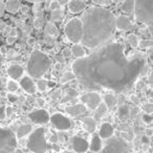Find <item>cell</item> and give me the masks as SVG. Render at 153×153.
Instances as JSON below:
<instances>
[{
	"mask_svg": "<svg viewBox=\"0 0 153 153\" xmlns=\"http://www.w3.org/2000/svg\"><path fill=\"white\" fill-rule=\"evenodd\" d=\"M85 9L86 2L84 0H69V2H68V10L72 14L81 13Z\"/></svg>",
	"mask_w": 153,
	"mask_h": 153,
	"instance_id": "18",
	"label": "cell"
},
{
	"mask_svg": "<svg viewBox=\"0 0 153 153\" xmlns=\"http://www.w3.org/2000/svg\"><path fill=\"white\" fill-rule=\"evenodd\" d=\"M62 17H63V12L61 10H55V11H51V20L53 22H58L61 21Z\"/></svg>",
	"mask_w": 153,
	"mask_h": 153,
	"instance_id": "28",
	"label": "cell"
},
{
	"mask_svg": "<svg viewBox=\"0 0 153 153\" xmlns=\"http://www.w3.org/2000/svg\"><path fill=\"white\" fill-rule=\"evenodd\" d=\"M43 23H44V19H43V17H37L36 19H35L34 25L36 28L40 30V28L43 26Z\"/></svg>",
	"mask_w": 153,
	"mask_h": 153,
	"instance_id": "36",
	"label": "cell"
},
{
	"mask_svg": "<svg viewBox=\"0 0 153 153\" xmlns=\"http://www.w3.org/2000/svg\"><path fill=\"white\" fill-rule=\"evenodd\" d=\"M53 65L51 59L39 49H35L26 64V72L32 79H40Z\"/></svg>",
	"mask_w": 153,
	"mask_h": 153,
	"instance_id": "3",
	"label": "cell"
},
{
	"mask_svg": "<svg viewBox=\"0 0 153 153\" xmlns=\"http://www.w3.org/2000/svg\"><path fill=\"white\" fill-rule=\"evenodd\" d=\"M104 103L107 106V108H112V107H114L117 105V100L112 94H107L104 97Z\"/></svg>",
	"mask_w": 153,
	"mask_h": 153,
	"instance_id": "26",
	"label": "cell"
},
{
	"mask_svg": "<svg viewBox=\"0 0 153 153\" xmlns=\"http://www.w3.org/2000/svg\"><path fill=\"white\" fill-rule=\"evenodd\" d=\"M5 11V3H3L2 1H0V17L3 15Z\"/></svg>",
	"mask_w": 153,
	"mask_h": 153,
	"instance_id": "43",
	"label": "cell"
},
{
	"mask_svg": "<svg viewBox=\"0 0 153 153\" xmlns=\"http://www.w3.org/2000/svg\"><path fill=\"white\" fill-rule=\"evenodd\" d=\"M81 102L90 110H94L102 103V98L97 91H88L81 97Z\"/></svg>",
	"mask_w": 153,
	"mask_h": 153,
	"instance_id": "10",
	"label": "cell"
},
{
	"mask_svg": "<svg viewBox=\"0 0 153 153\" xmlns=\"http://www.w3.org/2000/svg\"><path fill=\"white\" fill-rule=\"evenodd\" d=\"M5 106H0V120H4L7 117V113H5Z\"/></svg>",
	"mask_w": 153,
	"mask_h": 153,
	"instance_id": "41",
	"label": "cell"
},
{
	"mask_svg": "<svg viewBox=\"0 0 153 153\" xmlns=\"http://www.w3.org/2000/svg\"><path fill=\"white\" fill-rule=\"evenodd\" d=\"M114 1H117V0H114Z\"/></svg>",
	"mask_w": 153,
	"mask_h": 153,
	"instance_id": "60",
	"label": "cell"
},
{
	"mask_svg": "<svg viewBox=\"0 0 153 153\" xmlns=\"http://www.w3.org/2000/svg\"><path fill=\"white\" fill-rule=\"evenodd\" d=\"M45 33L47 35H55L57 33V27L55 26V24L51 23V22H47L46 25H45Z\"/></svg>",
	"mask_w": 153,
	"mask_h": 153,
	"instance_id": "32",
	"label": "cell"
},
{
	"mask_svg": "<svg viewBox=\"0 0 153 153\" xmlns=\"http://www.w3.org/2000/svg\"><path fill=\"white\" fill-rule=\"evenodd\" d=\"M33 42H35V39L34 38H30V39H28V41H27L28 44H33Z\"/></svg>",
	"mask_w": 153,
	"mask_h": 153,
	"instance_id": "54",
	"label": "cell"
},
{
	"mask_svg": "<svg viewBox=\"0 0 153 153\" xmlns=\"http://www.w3.org/2000/svg\"><path fill=\"white\" fill-rule=\"evenodd\" d=\"M26 146L28 150L33 153H46L48 146H47L46 138H45L44 127L33 130L32 133L28 135Z\"/></svg>",
	"mask_w": 153,
	"mask_h": 153,
	"instance_id": "4",
	"label": "cell"
},
{
	"mask_svg": "<svg viewBox=\"0 0 153 153\" xmlns=\"http://www.w3.org/2000/svg\"><path fill=\"white\" fill-rule=\"evenodd\" d=\"M121 11L127 14L134 12V0H123V3L121 4Z\"/></svg>",
	"mask_w": 153,
	"mask_h": 153,
	"instance_id": "25",
	"label": "cell"
},
{
	"mask_svg": "<svg viewBox=\"0 0 153 153\" xmlns=\"http://www.w3.org/2000/svg\"><path fill=\"white\" fill-rule=\"evenodd\" d=\"M152 132H153V129H152Z\"/></svg>",
	"mask_w": 153,
	"mask_h": 153,
	"instance_id": "61",
	"label": "cell"
},
{
	"mask_svg": "<svg viewBox=\"0 0 153 153\" xmlns=\"http://www.w3.org/2000/svg\"><path fill=\"white\" fill-rule=\"evenodd\" d=\"M17 140L12 130L0 128V153H13L18 146Z\"/></svg>",
	"mask_w": 153,
	"mask_h": 153,
	"instance_id": "7",
	"label": "cell"
},
{
	"mask_svg": "<svg viewBox=\"0 0 153 153\" xmlns=\"http://www.w3.org/2000/svg\"><path fill=\"white\" fill-rule=\"evenodd\" d=\"M62 55H63V57L64 58H69L70 56L72 55V53H71V48H64L63 49V51H62Z\"/></svg>",
	"mask_w": 153,
	"mask_h": 153,
	"instance_id": "40",
	"label": "cell"
},
{
	"mask_svg": "<svg viewBox=\"0 0 153 153\" xmlns=\"http://www.w3.org/2000/svg\"><path fill=\"white\" fill-rule=\"evenodd\" d=\"M103 148V143H102V138L100 137V135H97L94 134V136L91 137V140L89 143V150L92 152H99L101 151Z\"/></svg>",
	"mask_w": 153,
	"mask_h": 153,
	"instance_id": "20",
	"label": "cell"
},
{
	"mask_svg": "<svg viewBox=\"0 0 153 153\" xmlns=\"http://www.w3.org/2000/svg\"><path fill=\"white\" fill-rule=\"evenodd\" d=\"M28 119L30 120V122L37 125H44V124L48 123L51 120V115L48 114L45 109L40 108L33 110L32 112L28 113Z\"/></svg>",
	"mask_w": 153,
	"mask_h": 153,
	"instance_id": "11",
	"label": "cell"
},
{
	"mask_svg": "<svg viewBox=\"0 0 153 153\" xmlns=\"http://www.w3.org/2000/svg\"><path fill=\"white\" fill-rule=\"evenodd\" d=\"M114 134V128L109 123H103L99 130V135L102 140H108Z\"/></svg>",
	"mask_w": 153,
	"mask_h": 153,
	"instance_id": "17",
	"label": "cell"
},
{
	"mask_svg": "<svg viewBox=\"0 0 153 153\" xmlns=\"http://www.w3.org/2000/svg\"><path fill=\"white\" fill-rule=\"evenodd\" d=\"M21 7L20 0H7L5 2V11L10 13H17Z\"/></svg>",
	"mask_w": 153,
	"mask_h": 153,
	"instance_id": "22",
	"label": "cell"
},
{
	"mask_svg": "<svg viewBox=\"0 0 153 153\" xmlns=\"http://www.w3.org/2000/svg\"><path fill=\"white\" fill-rule=\"evenodd\" d=\"M16 39H17V37H10L9 36V38H7V43H9V44H13V43L16 41Z\"/></svg>",
	"mask_w": 153,
	"mask_h": 153,
	"instance_id": "46",
	"label": "cell"
},
{
	"mask_svg": "<svg viewBox=\"0 0 153 153\" xmlns=\"http://www.w3.org/2000/svg\"><path fill=\"white\" fill-rule=\"evenodd\" d=\"M58 3H59L60 5H65V4H68V2H69V0H57Z\"/></svg>",
	"mask_w": 153,
	"mask_h": 153,
	"instance_id": "47",
	"label": "cell"
},
{
	"mask_svg": "<svg viewBox=\"0 0 153 153\" xmlns=\"http://www.w3.org/2000/svg\"><path fill=\"white\" fill-rule=\"evenodd\" d=\"M143 121L147 124H150L153 121V117L151 114H148V113H145V114H143Z\"/></svg>",
	"mask_w": 153,
	"mask_h": 153,
	"instance_id": "38",
	"label": "cell"
},
{
	"mask_svg": "<svg viewBox=\"0 0 153 153\" xmlns=\"http://www.w3.org/2000/svg\"><path fill=\"white\" fill-rule=\"evenodd\" d=\"M94 3L99 5V7H102V5H106L110 3V0H92Z\"/></svg>",
	"mask_w": 153,
	"mask_h": 153,
	"instance_id": "39",
	"label": "cell"
},
{
	"mask_svg": "<svg viewBox=\"0 0 153 153\" xmlns=\"http://www.w3.org/2000/svg\"><path fill=\"white\" fill-rule=\"evenodd\" d=\"M2 85V80H1V78H0V86Z\"/></svg>",
	"mask_w": 153,
	"mask_h": 153,
	"instance_id": "57",
	"label": "cell"
},
{
	"mask_svg": "<svg viewBox=\"0 0 153 153\" xmlns=\"http://www.w3.org/2000/svg\"><path fill=\"white\" fill-rule=\"evenodd\" d=\"M65 111L67 114L70 115V117H80V115L84 114V113L87 111V107H86L84 104L71 105V106L66 107Z\"/></svg>",
	"mask_w": 153,
	"mask_h": 153,
	"instance_id": "16",
	"label": "cell"
},
{
	"mask_svg": "<svg viewBox=\"0 0 153 153\" xmlns=\"http://www.w3.org/2000/svg\"><path fill=\"white\" fill-rule=\"evenodd\" d=\"M107 106L105 105V103H101L96 109H94V119L96 121H100L103 117L105 115V113L107 112Z\"/></svg>",
	"mask_w": 153,
	"mask_h": 153,
	"instance_id": "23",
	"label": "cell"
},
{
	"mask_svg": "<svg viewBox=\"0 0 153 153\" xmlns=\"http://www.w3.org/2000/svg\"><path fill=\"white\" fill-rule=\"evenodd\" d=\"M127 41L130 44V46L133 47V48H137L138 45H140V40H138L137 36L134 34H130L127 36Z\"/></svg>",
	"mask_w": 153,
	"mask_h": 153,
	"instance_id": "27",
	"label": "cell"
},
{
	"mask_svg": "<svg viewBox=\"0 0 153 153\" xmlns=\"http://www.w3.org/2000/svg\"><path fill=\"white\" fill-rule=\"evenodd\" d=\"M71 53L76 59H81L86 56V51L83 47L80 44H74V46L71 47Z\"/></svg>",
	"mask_w": 153,
	"mask_h": 153,
	"instance_id": "24",
	"label": "cell"
},
{
	"mask_svg": "<svg viewBox=\"0 0 153 153\" xmlns=\"http://www.w3.org/2000/svg\"><path fill=\"white\" fill-rule=\"evenodd\" d=\"M115 27L123 32H127L132 28V23L127 16H119L115 18Z\"/></svg>",
	"mask_w": 153,
	"mask_h": 153,
	"instance_id": "15",
	"label": "cell"
},
{
	"mask_svg": "<svg viewBox=\"0 0 153 153\" xmlns=\"http://www.w3.org/2000/svg\"><path fill=\"white\" fill-rule=\"evenodd\" d=\"M66 38L74 44H79L83 39V23L80 18H72L67 22L64 28Z\"/></svg>",
	"mask_w": 153,
	"mask_h": 153,
	"instance_id": "6",
	"label": "cell"
},
{
	"mask_svg": "<svg viewBox=\"0 0 153 153\" xmlns=\"http://www.w3.org/2000/svg\"><path fill=\"white\" fill-rule=\"evenodd\" d=\"M150 102H151V103H153V98H151V99H150Z\"/></svg>",
	"mask_w": 153,
	"mask_h": 153,
	"instance_id": "59",
	"label": "cell"
},
{
	"mask_svg": "<svg viewBox=\"0 0 153 153\" xmlns=\"http://www.w3.org/2000/svg\"><path fill=\"white\" fill-rule=\"evenodd\" d=\"M61 153H76V152H72V151H63Z\"/></svg>",
	"mask_w": 153,
	"mask_h": 153,
	"instance_id": "56",
	"label": "cell"
},
{
	"mask_svg": "<svg viewBox=\"0 0 153 153\" xmlns=\"http://www.w3.org/2000/svg\"><path fill=\"white\" fill-rule=\"evenodd\" d=\"M146 69V56L140 51L127 53L119 42L106 43L72 64L76 80L88 91L109 89L125 92Z\"/></svg>",
	"mask_w": 153,
	"mask_h": 153,
	"instance_id": "1",
	"label": "cell"
},
{
	"mask_svg": "<svg viewBox=\"0 0 153 153\" xmlns=\"http://www.w3.org/2000/svg\"><path fill=\"white\" fill-rule=\"evenodd\" d=\"M49 122H51L53 126L59 131H66L71 127V121L68 117L62 113H55L51 117Z\"/></svg>",
	"mask_w": 153,
	"mask_h": 153,
	"instance_id": "9",
	"label": "cell"
},
{
	"mask_svg": "<svg viewBox=\"0 0 153 153\" xmlns=\"http://www.w3.org/2000/svg\"><path fill=\"white\" fill-rule=\"evenodd\" d=\"M1 65H2V53L0 51V67H1Z\"/></svg>",
	"mask_w": 153,
	"mask_h": 153,
	"instance_id": "55",
	"label": "cell"
},
{
	"mask_svg": "<svg viewBox=\"0 0 153 153\" xmlns=\"http://www.w3.org/2000/svg\"><path fill=\"white\" fill-rule=\"evenodd\" d=\"M20 87V85L17 83V82L15 81V80H10L9 82H7V89L9 92H15L18 90V88Z\"/></svg>",
	"mask_w": 153,
	"mask_h": 153,
	"instance_id": "30",
	"label": "cell"
},
{
	"mask_svg": "<svg viewBox=\"0 0 153 153\" xmlns=\"http://www.w3.org/2000/svg\"><path fill=\"white\" fill-rule=\"evenodd\" d=\"M83 23L82 42L86 47L96 49L112 37L115 30V17L109 10L103 7H91L81 17Z\"/></svg>",
	"mask_w": 153,
	"mask_h": 153,
	"instance_id": "2",
	"label": "cell"
},
{
	"mask_svg": "<svg viewBox=\"0 0 153 153\" xmlns=\"http://www.w3.org/2000/svg\"><path fill=\"white\" fill-rule=\"evenodd\" d=\"M130 114V110H128L127 106H122L119 110V117L121 119H126Z\"/></svg>",
	"mask_w": 153,
	"mask_h": 153,
	"instance_id": "34",
	"label": "cell"
},
{
	"mask_svg": "<svg viewBox=\"0 0 153 153\" xmlns=\"http://www.w3.org/2000/svg\"><path fill=\"white\" fill-rule=\"evenodd\" d=\"M72 149L76 153H86L89 149V143L83 137L74 136L71 140Z\"/></svg>",
	"mask_w": 153,
	"mask_h": 153,
	"instance_id": "12",
	"label": "cell"
},
{
	"mask_svg": "<svg viewBox=\"0 0 153 153\" xmlns=\"http://www.w3.org/2000/svg\"><path fill=\"white\" fill-rule=\"evenodd\" d=\"M143 86H144V83H142V82H138V84H137V86H136V88H137V89H140V88H142Z\"/></svg>",
	"mask_w": 153,
	"mask_h": 153,
	"instance_id": "52",
	"label": "cell"
},
{
	"mask_svg": "<svg viewBox=\"0 0 153 153\" xmlns=\"http://www.w3.org/2000/svg\"><path fill=\"white\" fill-rule=\"evenodd\" d=\"M5 113H7V117H11L12 113H13V108H12V107H7V108H5Z\"/></svg>",
	"mask_w": 153,
	"mask_h": 153,
	"instance_id": "45",
	"label": "cell"
},
{
	"mask_svg": "<svg viewBox=\"0 0 153 153\" xmlns=\"http://www.w3.org/2000/svg\"><path fill=\"white\" fill-rule=\"evenodd\" d=\"M7 72L12 80H20L24 74V68L19 64H11L7 68Z\"/></svg>",
	"mask_w": 153,
	"mask_h": 153,
	"instance_id": "14",
	"label": "cell"
},
{
	"mask_svg": "<svg viewBox=\"0 0 153 153\" xmlns=\"http://www.w3.org/2000/svg\"><path fill=\"white\" fill-rule=\"evenodd\" d=\"M131 101L133 103H135V104H138V103H140V99H138L137 97H135V96H132L131 97Z\"/></svg>",
	"mask_w": 153,
	"mask_h": 153,
	"instance_id": "48",
	"label": "cell"
},
{
	"mask_svg": "<svg viewBox=\"0 0 153 153\" xmlns=\"http://www.w3.org/2000/svg\"><path fill=\"white\" fill-rule=\"evenodd\" d=\"M26 1H28V2H30V3H41V2H43V1H45V0H26Z\"/></svg>",
	"mask_w": 153,
	"mask_h": 153,
	"instance_id": "49",
	"label": "cell"
},
{
	"mask_svg": "<svg viewBox=\"0 0 153 153\" xmlns=\"http://www.w3.org/2000/svg\"><path fill=\"white\" fill-rule=\"evenodd\" d=\"M36 86L39 91H45V90L47 89V87H48V81L40 78V79H38V81H37Z\"/></svg>",
	"mask_w": 153,
	"mask_h": 153,
	"instance_id": "29",
	"label": "cell"
},
{
	"mask_svg": "<svg viewBox=\"0 0 153 153\" xmlns=\"http://www.w3.org/2000/svg\"><path fill=\"white\" fill-rule=\"evenodd\" d=\"M5 28V23L4 22H0V30L2 32V30H4Z\"/></svg>",
	"mask_w": 153,
	"mask_h": 153,
	"instance_id": "50",
	"label": "cell"
},
{
	"mask_svg": "<svg viewBox=\"0 0 153 153\" xmlns=\"http://www.w3.org/2000/svg\"><path fill=\"white\" fill-rule=\"evenodd\" d=\"M130 147L126 140L120 137H110V140L106 143L101 153H128Z\"/></svg>",
	"mask_w": 153,
	"mask_h": 153,
	"instance_id": "8",
	"label": "cell"
},
{
	"mask_svg": "<svg viewBox=\"0 0 153 153\" xmlns=\"http://www.w3.org/2000/svg\"><path fill=\"white\" fill-rule=\"evenodd\" d=\"M19 85L26 94H33L37 91V86L36 84L34 83L33 79L30 78V76H23L20 79V82H19Z\"/></svg>",
	"mask_w": 153,
	"mask_h": 153,
	"instance_id": "13",
	"label": "cell"
},
{
	"mask_svg": "<svg viewBox=\"0 0 153 153\" xmlns=\"http://www.w3.org/2000/svg\"><path fill=\"white\" fill-rule=\"evenodd\" d=\"M74 79H76V76H74V74L72 71L65 72L61 78V83H68V82L72 81Z\"/></svg>",
	"mask_w": 153,
	"mask_h": 153,
	"instance_id": "31",
	"label": "cell"
},
{
	"mask_svg": "<svg viewBox=\"0 0 153 153\" xmlns=\"http://www.w3.org/2000/svg\"><path fill=\"white\" fill-rule=\"evenodd\" d=\"M37 101H38L40 105H44V100H43V99H38Z\"/></svg>",
	"mask_w": 153,
	"mask_h": 153,
	"instance_id": "53",
	"label": "cell"
},
{
	"mask_svg": "<svg viewBox=\"0 0 153 153\" xmlns=\"http://www.w3.org/2000/svg\"><path fill=\"white\" fill-rule=\"evenodd\" d=\"M60 7H61V5L58 3L57 0H55V1H51V4H49V7H48V10L51 12V11H55V10H59Z\"/></svg>",
	"mask_w": 153,
	"mask_h": 153,
	"instance_id": "37",
	"label": "cell"
},
{
	"mask_svg": "<svg viewBox=\"0 0 153 153\" xmlns=\"http://www.w3.org/2000/svg\"><path fill=\"white\" fill-rule=\"evenodd\" d=\"M86 153H96V152H92V151H87Z\"/></svg>",
	"mask_w": 153,
	"mask_h": 153,
	"instance_id": "58",
	"label": "cell"
},
{
	"mask_svg": "<svg viewBox=\"0 0 153 153\" xmlns=\"http://www.w3.org/2000/svg\"><path fill=\"white\" fill-rule=\"evenodd\" d=\"M9 36L10 37H17V30H16V28H12V30H10Z\"/></svg>",
	"mask_w": 153,
	"mask_h": 153,
	"instance_id": "44",
	"label": "cell"
},
{
	"mask_svg": "<svg viewBox=\"0 0 153 153\" xmlns=\"http://www.w3.org/2000/svg\"><path fill=\"white\" fill-rule=\"evenodd\" d=\"M134 15L147 26H153V0H134Z\"/></svg>",
	"mask_w": 153,
	"mask_h": 153,
	"instance_id": "5",
	"label": "cell"
},
{
	"mask_svg": "<svg viewBox=\"0 0 153 153\" xmlns=\"http://www.w3.org/2000/svg\"><path fill=\"white\" fill-rule=\"evenodd\" d=\"M84 128L86 131L89 133H94L97 130V121L94 119V117H86L81 120Z\"/></svg>",
	"mask_w": 153,
	"mask_h": 153,
	"instance_id": "19",
	"label": "cell"
},
{
	"mask_svg": "<svg viewBox=\"0 0 153 153\" xmlns=\"http://www.w3.org/2000/svg\"><path fill=\"white\" fill-rule=\"evenodd\" d=\"M32 131H33L32 125H30V124H23V125L18 127L17 131H16V137H17V140H21V138L25 137L26 135L32 133Z\"/></svg>",
	"mask_w": 153,
	"mask_h": 153,
	"instance_id": "21",
	"label": "cell"
},
{
	"mask_svg": "<svg viewBox=\"0 0 153 153\" xmlns=\"http://www.w3.org/2000/svg\"><path fill=\"white\" fill-rule=\"evenodd\" d=\"M142 109L145 111V113H148V114H151L153 112V103H146L142 106Z\"/></svg>",
	"mask_w": 153,
	"mask_h": 153,
	"instance_id": "35",
	"label": "cell"
},
{
	"mask_svg": "<svg viewBox=\"0 0 153 153\" xmlns=\"http://www.w3.org/2000/svg\"><path fill=\"white\" fill-rule=\"evenodd\" d=\"M7 98H9L10 102H12V103H15L16 101L18 100V97L15 96V94H13V92H10L9 96H7Z\"/></svg>",
	"mask_w": 153,
	"mask_h": 153,
	"instance_id": "42",
	"label": "cell"
},
{
	"mask_svg": "<svg viewBox=\"0 0 153 153\" xmlns=\"http://www.w3.org/2000/svg\"><path fill=\"white\" fill-rule=\"evenodd\" d=\"M148 30L150 33V35L153 37V26H148Z\"/></svg>",
	"mask_w": 153,
	"mask_h": 153,
	"instance_id": "51",
	"label": "cell"
},
{
	"mask_svg": "<svg viewBox=\"0 0 153 153\" xmlns=\"http://www.w3.org/2000/svg\"><path fill=\"white\" fill-rule=\"evenodd\" d=\"M138 46L142 49H146V48H150L153 46V40H149V39H145V40L140 41V45Z\"/></svg>",
	"mask_w": 153,
	"mask_h": 153,
	"instance_id": "33",
	"label": "cell"
}]
</instances>
